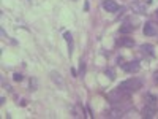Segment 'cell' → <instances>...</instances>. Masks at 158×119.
I'll return each mask as SVG.
<instances>
[{
	"mask_svg": "<svg viewBox=\"0 0 158 119\" xmlns=\"http://www.w3.org/2000/svg\"><path fill=\"white\" fill-rule=\"evenodd\" d=\"M108 100L112 105L114 103H122V102H130V92L117 87V89H114V90H111V92L108 94Z\"/></svg>",
	"mask_w": 158,
	"mask_h": 119,
	"instance_id": "cell-1",
	"label": "cell"
},
{
	"mask_svg": "<svg viewBox=\"0 0 158 119\" xmlns=\"http://www.w3.org/2000/svg\"><path fill=\"white\" fill-rule=\"evenodd\" d=\"M119 87L123 89V90H127V92H130V94H133V92H136V90H139L142 87V80H139V78H130V80L122 81L119 84Z\"/></svg>",
	"mask_w": 158,
	"mask_h": 119,
	"instance_id": "cell-2",
	"label": "cell"
},
{
	"mask_svg": "<svg viewBox=\"0 0 158 119\" xmlns=\"http://www.w3.org/2000/svg\"><path fill=\"white\" fill-rule=\"evenodd\" d=\"M122 67H123V70H125L127 73H138L139 70H141V64H139V60H131V62H127V64H123Z\"/></svg>",
	"mask_w": 158,
	"mask_h": 119,
	"instance_id": "cell-3",
	"label": "cell"
},
{
	"mask_svg": "<svg viewBox=\"0 0 158 119\" xmlns=\"http://www.w3.org/2000/svg\"><path fill=\"white\" fill-rule=\"evenodd\" d=\"M103 8L108 13H117L120 10V6L115 0H103Z\"/></svg>",
	"mask_w": 158,
	"mask_h": 119,
	"instance_id": "cell-4",
	"label": "cell"
},
{
	"mask_svg": "<svg viewBox=\"0 0 158 119\" xmlns=\"http://www.w3.org/2000/svg\"><path fill=\"white\" fill-rule=\"evenodd\" d=\"M131 10L133 13H138V15H147V3L136 0V2L131 3Z\"/></svg>",
	"mask_w": 158,
	"mask_h": 119,
	"instance_id": "cell-5",
	"label": "cell"
},
{
	"mask_svg": "<svg viewBox=\"0 0 158 119\" xmlns=\"http://www.w3.org/2000/svg\"><path fill=\"white\" fill-rule=\"evenodd\" d=\"M115 45L117 46H125V48H133L134 46V40L131 37H120L115 40Z\"/></svg>",
	"mask_w": 158,
	"mask_h": 119,
	"instance_id": "cell-6",
	"label": "cell"
},
{
	"mask_svg": "<svg viewBox=\"0 0 158 119\" xmlns=\"http://www.w3.org/2000/svg\"><path fill=\"white\" fill-rule=\"evenodd\" d=\"M158 33L156 30V25L152 24V22H146L144 24V35H147V37H155Z\"/></svg>",
	"mask_w": 158,
	"mask_h": 119,
	"instance_id": "cell-7",
	"label": "cell"
},
{
	"mask_svg": "<svg viewBox=\"0 0 158 119\" xmlns=\"http://www.w3.org/2000/svg\"><path fill=\"white\" fill-rule=\"evenodd\" d=\"M51 80H52L54 84H57L60 89H65V83H63V80H62L60 73H57L56 70H52V72H51Z\"/></svg>",
	"mask_w": 158,
	"mask_h": 119,
	"instance_id": "cell-8",
	"label": "cell"
},
{
	"mask_svg": "<svg viewBox=\"0 0 158 119\" xmlns=\"http://www.w3.org/2000/svg\"><path fill=\"white\" fill-rule=\"evenodd\" d=\"M141 54L144 57H153L155 56V51H153V46L152 45H141Z\"/></svg>",
	"mask_w": 158,
	"mask_h": 119,
	"instance_id": "cell-9",
	"label": "cell"
},
{
	"mask_svg": "<svg viewBox=\"0 0 158 119\" xmlns=\"http://www.w3.org/2000/svg\"><path fill=\"white\" fill-rule=\"evenodd\" d=\"M141 116L142 117H155L156 116V108H153V107H149V105H146V107L142 108V111H141Z\"/></svg>",
	"mask_w": 158,
	"mask_h": 119,
	"instance_id": "cell-10",
	"label": "cell"
},
{
	"mask_svg": "<svg viewBox=\"0 0 158 119\" xmlns=\"http://www.w3.org/2000/svg\"><path fill=\"white\" fill-rule=\"evenodd\" d=\"M144 100H146V105H149V107H153V108H156V105H158V99L153 95V94H150V92H147L146 94V97H144Z\"/></svg>",
	"mask_w": 158,
	"mask_h": 119,
	"instance_id": "cell-11",
	"label": "cell"
},
{
	"mask_svg": "<svg viewBox=\"0 0 158 119\" xmlns=\"http://www.w3.org/2000/svg\"><path fill=\"white\" fill-rule=\"evenodd\" d=\"M133 30H136V25H133L131 22H125V24H122V25H120V29H119V32H120L122 35H127V33L133 32Z\"/></svg>",
	"mask_w": 158,
	"mask_h": 119,
	"instance_id": "cell-12",
	"label": "cell"
},
{
	"mask_svg": "<svg viewBox=\"0 0 158 119\" xmlns=\"http://www.w3.org/2000/svg\"><path fill=\"white\" fill-rule=\"evenodd\" d=\"M63 38L66 40V43H68V56H71L73 54V35L70 32H65Z\"/></svg>",
	"mask_w": 158,
	"mask_h": 119,
	"instance_id": "cell-13",
	"label": "cell"
},
{
	"mask_svg": "<svg viewBox=\"0 0 158 119\" xmlns=\"http://www.w3.org/2000/svg\"><path fill=\"white\" fill-rule=\"evenodd\" d=\"M29 86H30V90H37L38 89V81H37V78H30V81H29Z\"/></svg>",
	"mask_w": 158,
	"mask_h": 119,
	"instance_id": "cell-14",
	"label": "cell"
},
{
	"mask_svg": "<svg viewBox=\"0 0 158 119\" xmlns=\"http://www.w3.org/2000/svg\"><path fill=\"white\" fill-rule=\"evenodd\" d=\"M106 76H108L111 81H114V80H115V72H114V68H108V70H106Z\"/></svg>",
	"mask_w": 158,
	"mask_h": 119,
	"instance_id": "cell-15",
	"label": "cell"
},
{
	"mask_svg": "<svg viewBox=\"0 0 158 119\" xmlns=\"http://www.w3.org/2000/svg\"><path fill=\"white\" fill-rule=\"evenodd\" d=\"M84 72H85V64L81 60V62H79V73H78V75H79V76H84Z\"/></svg>",
	"mask_w": 158,
	"mask_h": 119,
	"instance_id": "cell-16",
	"label": "cell"
},
{
	"mask_svg": "<svg viewBox=\"0 0 158 119\" xmlns=\"http://www.w3.org/2000/svg\"><path fill=\"white\" fill-rule=\"evenodd\" d=\"M13 80H15L16 83H21V81L24 80V76L21 75V73H15V75H13Z\"/></svg>",
	"mask_w": 158,
	"mask_h": 119,
	"instance_id": "cell-17",
	"label": "cell"
},
{
	"mask_svg": "<svg viewBox=\"0 0 158 119\" xmlns=\"http://www.w3.org/2000/svg\"><path fill=\"white\" fill-rule=\"evenodd\" d=\"M117 64H119V65H123V59H122V57L117 59Z\"/></svg>",
	"mask_w": 158,
	"mask_h": 119,
	"instance_id": "cell-18",
	"label": "cell"
},
{
	"mask_svg": "<svg viewBox=\"0 0 158 119\" xmlns=\"http://www.w3.org/2000/svg\"><path fill=\"white\" fill-rule=\"evenodd\" d=\"M152 2H153V0H144V3H147V5H150Z\"/></svg>",
	"mask_w": 158,
	"mask_h": 119,
	"instance_id": "cell-19",
	"label": "cell"
},
{
	"mask_svg": "<svg viewBox=\"0 0 158 119\" xmlns=\"http://www.w3.org/2000/svg\"><path fill=\"white\" fill-rule=\"evenodd\" d=\"M155 81L158 83V72H155Z\"/></svg>",
	"mask_w": 158,
	"mask_h": 119,
	"instance_id": "cell-20",
	"label": "cell"
},
{
	"mask_svg": "<svg viewBox=\"0 0 158 119\" xmlns=\"http://www.w3.org/2000/svg\"><path fill=\"white\" fill-rule=\"evenodd\" d=\"M155 16H156V19H158V8H156V11H155Z\"/></svg>",
	"mask_w": 158,
	"mask_h": 119,
	"instance_id": "cell-21",
	"label": "cell"
},
{
	"mask_svg": "<svg viewBox=\"0 0 158 119\" xmlns=\"http://www.w3.org/2000/svg\"><path fill=\"white\" fill-rule=\"evenodd\" d=\"M74 2H76V0H74Z\"/></svg>",
	"mask_w": 158,
	"mask_h": 119,
	"instance_id": "cell-22",
	"label": "cell"
}]
</instances>
